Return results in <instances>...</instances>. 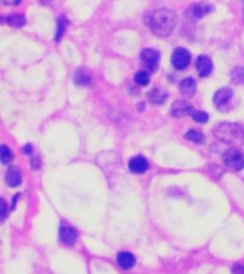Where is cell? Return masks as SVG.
Here are the masks:
<instances>
[{
	"instance_id": "obj_19",
	"label": "cell",
	"mask_w": 244,
	"mask_h": 274,
	"mask_svg": "<svg viewBox=\"0 0 244 274\" xmlns=\"http://www.w3.org/2000/svg\"><path fill=\"white\" fill-rule=\"evenodd\" d=\"M134 81H136V84H139V86H147L148 81H150V76H148L147 71L140 70L136 73Z\"/></svg>"
},
{
	"instance_id": "obj_8",
	"label": "cell",
	"mask_w": 244,
	"mask_h": 274,
	"mask_svg": "<svg viewBox=\"0 0 244 274\" xmlns=\"http://www.w3.org/2000/svg\"><path fill=\"white\" fill-rule=\"evenodd\" d=\"M193 112L194 110H193L192 105L187 103V102H183V100L176 102L172 106V115L175 116V117H183V116L193 115Z\"/></svg>"
},
{
	"instance_id": "obj_5",
	"label": "cell",
	"mask_w": 244,
	"mask_h": 274,
	"mask_svg": "<svg viewBox=\"0 0 244 274\" xmlns=\"http://www.w3.org/2000/svg\"><path fill=\"white\" fill-rule=\"evenodd\" d=\"M192 60L190 57V52L186 50L183 47H179L173 52V56H172V64L175 66V69L177 70H183L189 66V63Z\"/></svg>"
},
{
	"instance_id": "obj_9",
	"label": "cell",
	"mask_w": 244,
	"mask_h": 274,
	"mask_svg": "<svg viewBox=\"0 0 244 274\" xmlns=\"http://www.w3.org/2000/svg\"><path fill=\"white\" fill-rule=\"evenodd\" d=\"M129 168H130L131 173H134V174H143L148 168L147 160L144 159L143 156H136L129 161Z\"/></svg>"
},
{
	"instance_id": "obj_3",
	"label": "cell",
	"mask_w": 244,
	"mask_h": 274,
	"mask_svg": "<svg viewBox=\"0 0 244 274\" xmlns=\"http://www.w3.org/2000/svg\"><path fill=\"white\" fill-rule=\"evenodd\" d=\"M224 164H226L228 168H233L235 171H240L243 170L244 167V157L243 154L235 149H230L228 151L224 153Z\"/></svg>"
},
{
	"instance_id": "obj_1",
	"label": "cell",
	"mask_w": 244,
	"mask_h": 274,
	"mask_svg": "<svg viewBox=\"0 0 244 274\" xmlns=\"http://www.w3.org/2000/svg\"><path fill=\"white\" fill-rule=\"evenodd\" d=\"M176 15L175 12L169 9H160L151 13L148 19V27L154 35L165 37L169 36L176 26Z\"/></svg>"
},
{
	"instance_id": "obj_12",
	"label": "cell",
	"mask_w": 244,
	"mask_h": 274,
	"mask_svg": "<svg viewBox=\"0 0 244 274\" xmlns=\"http://www.w3.org/2000/svg\"><path fill=\"white\" fill-rule=\"evenodd\" d=\"M22 181V174L18 167H10L6 173V183L9 187H18Z\"/></svg>"
},
{
	"instance_id": "obj_27",
	"label": "cell",
	"mask_w": 244,
	"mask_h": 274,
	"mask_svg": "<svg viewBox=\"0 0 244 274\" xmlns=\"http://www.w3.org/2000/svg\"><path fill=\"white\" fill-rule=\"evenodd\" d=\"M30 151H32V149H30V146L27 144L26 147H25V153H30Z\"/></svg>"
},
{
	"instance_id": "obj_17",
	"label": "cell",
	"mask_w": 244,
	"mask_h": 274,
	"mask_svg": "<svg viewBox=\"0 0 244 274\" xmlns=\"http://www.w3.org/2000/svg\"><path fill=\"white\" fill-rule=\"evenodd\" d=\"M5 20H6V23L9 26L13 27H22L25 26V23H26V19H25V16H22V15H12V16L6 18Z\"/></svg>"
},
{
	"instance_id": "obj_11",
	"label": "cell",
	"mask_w": 244,
	"mask_h": 274,
	"mask_svg": "<svg viewBox=\"0 0 244 274\" xmlns=\"http://www.w3.org/2000/svg\"><path fill=\"white\" fill-rule=\"evenodd\" d=\"M117 264L122 267L123 270H129L133 265L136 264V258L131 253H127V251H122L117 254Z\"/></svg>"
},
{
	"instance_id": "obj_21",
	"label": "cell",
	"mask_w": 244,
	"mask_h": 274,
	"mask_svg": "<svg viewBox=\"0 0 244 274\" xmlns=\"http://www.w3.org/2000/svg\"><path fill=\"white\" fill-rule=\"evenodd\" d=\"M67 19L63 18L61 16L60 19H59V22H57V32H56V36H54V40L56 42H59L61 39V36H63V33H64V30H66V26H67Z\"/></svg>"
},
{
	"instance_id": "obj_2",
	"label": "cell",
	"mask_w": 244,
	"mask_h": 274,
	"mask_svg": "<svg viewBox=\"0 0 244 274\" xmlns=\"http://www.w3.org/2000/svg\"><path fill=\"white\" fill-rule=\"evenodd\" d=\"M214 136L221 143L230 146H240L244 142V132L238 124L220 123L214 127Z\"/></svg>"
},
{
	"instance_id": "obj_25",
	"label": "cell",
	"mask_w": 244,
	"mask_h": 274,
	"mask_svg": "<svg viewBox=\"0 0 244 274\" xmlns=\"http://www.w3.org/2000/svg\"><path fill=\"white\" fill-rule=\"evenodd\" d=\"M40 157L39 156H36V157H32V160H30V166L33 168H39L40 167Z\"/></svg>"
},
{
	"instance_id": "obj_6",
	"label": "cell",
	"mask_w": 244,
	"mask_h": 274,
	"mask_svg": "<svg viewBox=\"0 0 244 274\" xmlns=\"http://www.w3.org/2000/svg\"><path fill=\"white\" fill-rule=\"evenodd\" d=\"M231 99H233V90L230 87H221L214 93L213 102L218 110H224V106H227L231 102Z\"/></svg>"
},
{
	"instance_id": "obj_18",
	"label": "cell",
	"mask_w": 244,
	"mask_h": 274,
	"mask_svg": "<svg viewBox=\"0 0 244 274\" xmlns=\"http://www.w3.org/2000/svg\"><path fill=\"white\" fill-rule=\"evenodd\" d=\"M13 159H15L13 151L10 150L8 146H0V161L5 163V164H8Z\"/></svg>"
},
{
	"instance_id": "obj_23",
	"label": "cell",
	"mask_w": 244,
	"mask_h": 274,
	"mask_svg": "<svg viewBox=\"0 0 244 274\" xmlns=\"http://www.w3.org/2000/svg\"><path fill=\"white\" fill-rule=\"evenodd\" d=\"M193 119L197 123H206L209 120V115L206 112H193Z\"/></svg>"
},
{
	"instance_id": "obj_24",
	"label": "cell",
	"mask_w": 244,
	"mask_h": 274,
	"mask_svg": "<svg viewBox=\"0 0 244 274\" xmlns=\"http://www.w3.org/2000/svg\"><path fill=\"white\" fill-rule=\"evenodd\" d=\"M8 213H9V206L6 203V200L0 199V221H3L8 217Z\"/></svg>"
},
{
	"instance_id": "obj_14",
	"label": "cell",
	"mask_w": 244,
	"mask_h": 274,
	"mask_svg": "<svg viewBox=\"0 0 244 274\" xmlns=\"http://www.w3.org/2000/svg\"><path fill=\"white\" fill-rule=\"evenodd\" d=\"M147 98L148 100H150L151 103H154V105H163L167 100V93H165V92L160 90V88H153V90L148 92Z\"/></svg>"
},
{
	"instance_id": "obj_20",
	"label": "cell",
	"mask_w": 244,
	"mask_h": 274,
	"mask_svg": "<svg viewBox=\"0 0 244 274\" xmlns=\"http://www.w3.org/2000/svg\"><path fill=\"white\" fill-rule=\"evenodd\" d=\"M231 81L235 84H244V67H235L231 73Z\"/></svg>"
},
{
	"instance_id": "obj_15",
	"label": "cell",
	"mask_w": 244,
	"mask_h": 274,
	"mask_svg": "<svg viewBox=\"0 0 244 274\" xmlns=\"http://www.w3.org/2000/svg\"><path fill=\"white\" fill-rule=\"evenodd\" d=\"M74 83L78 86H90L92 84V74L86 70H78L74 74Z\"/></svg>"
},
{
	"instance_id": "obj_4",
	"label": "cell",
	"mask_w": 244,
	"mask_h": 274,
	"mask_svg": "<svg viewBox=\"0 0 244 274\" xmlns=\"http://www.w3.org/2000/svg\"><path fill=\"white\" fill-rule=\"evenodd\" d=\"M140 60L143 63L144 69H147L148 71H154L158 66L160 54L157 50H153V49H144L140 54Z\"/></svg>"
},
{
	"instance_id": "obj_26",
	"label": "cell",
	"mask_w": 244,
	"mask_h": 274,
	"mask_svg": "<svg viewBox=\"0 0 244 274\" xmlns=\"http://www.w3.org/2000/svg\"><path fill=\"white\" fill-rule=\"evenodd\" d=\"M233 274H244V265L243 264H235L231 270Z\"/></svg>"
},
{
	"instance_id": "obj_16",
	"label": "cell",
	"mask_w": 244,
	"mask_h": 274,
	"mask_svg": "<svg viewBox=\"0 0 244 274\" xmlns=\"http://www.w3.org/2000/svg\"><path fill=\"white\" fill-rule=\"evenodd\" d=\"M211 8L207 6V5H196V6H193L192 9L189 10L190 12V15H192L193 18H203V16H206L207 13H209Z\"/></svg>"
},
{
	"instance_id": "obj_28",
	"label": "cell",
	"mask_w": 244,
	"mask_h": 274,
	"mask_svg": "<svg viewBox=\"0 0 244 274\" xmlns=\"http://www.w3.org/2000/svg\"><path fill=\"white\" fill-rule=\"evenodd\" d=\"M0 20H2V19H0Z\"/></svg>"
},
{
	"instance_id": "obj_13",
	"label": "cell",
	"mask_w": 244,
	"mask_h": 274,
	"mask_svg": "<svg viewBox=\"0 0 244 274\" xmlns=\"http://www.w3.org/2000/svg\"><path fill=\"white\" fill-rule=\"evenodd\" d=\"M180 92H182L184 98H192L194 92H196V80L193 77L184 79L182 81V84H180Z\"/></svg>"
},
{
	"instance_id": "obj_22",
	"label": "cell",
	"mask_w": 244,
	"mask_h": 274,
	"mask_svg": "<svg viewBox=\"0 0 244 274\" xmlns=\"http://www.w3.org/2000/svg\"><path fill=\"white\" fill-rule=\"evenodd\" d=\"M186 139H187V140H190V142L200 143V144L204 142V136H203V133L197 132V130H189V132L186 133Z\"/></svg>"
},
{
	"instance_id": "obj_10",
	"label": "cell",
	"mask_w": 244,
	"mask_h": 274,
	"mask_svg": "<svg viewBox=\"0 0 244 274\" xmlns=\"http://www.w3.org/2000/svg\"><path fill=\"white\" fill-rule=\"evenodd\" d=\"M59 237H60L61 243H64V244H73L76 241V239H77V233H76V230L73 227L63 226L60 229Z\"/></svg>"
},
{
	"instance_id": "obj_7",
	"label": "cell",
	"mask_w": 244,
	"mask_h": 274,
	"mask_svg": "<svg viewBox=\"0 0 244 274\" xmlns=\"http://www.w3.org/2000/svg\"><path fill=\"white\" fill-rule=\"evenodd\" d=\"M196 67H197V73L200 77H207L211 70H213V63L211 59L206 54H201L197 57V62H196Z\"/></svg>"
}]
</instances>
